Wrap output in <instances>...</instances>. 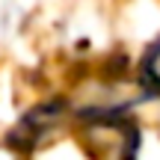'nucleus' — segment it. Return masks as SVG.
I'll list each match as a JSON object with an SVG mask.
<instances>
[{
	"mask_svg": "<svg viewBox=\"0 0 160 160\" xmlns=\"http://www.w3.org/2000/svg\"><path fill=\"white\" fill-rule=\"evenodd\" d=\"M83 145L92 157H128L137 148V131L122 119H101L83 128Z\"/></svg>",
	"mask_w": 160,
	"mask_h": 160,
	"instance_id": "1",
	"label": "nucleus"
},
{
	"mask_svg": "<svg viewBox=\"0 0 160 160\" xmlns=\"http://www.w3.org/2000/svg\"><path fill=\"white\" fill-rule=\"evenodd\" d=\"M145 77H148L151 86L160 89V42L148 51V57H145Z\"/></svg>",
	"mask_w": 160,
	"mask_h": 160,
	"instance_id": "2",
	"label": "nucleus"
}]
</instances>
